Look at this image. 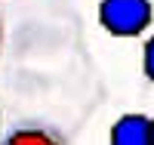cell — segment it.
<instances>
[{
    "instance_id": "obj_1",
    "label": "cell",
    "mask_w": 154,
    "mask_h": 145,
    "mask_svg": "<svg viewBox=\"0 0 154 145\" xmlns=\"http://www.w3.org/2000/svg\"><path fill=\"white\" fill-rule=\"evenodd\" d=\"M96 19L105 34L130 40L154 25V3L151 0H99Z\"/></svg>"
},
{
    "instance_id": "obj_2",
    "label": "cell",
    "mask_w": 154,
    "mask_h": 145,
    "mask_svg": "<svg viewBox=\"0 0 154 145\" xmlns=\"http://www.w3.org/2000/svg\"><path fill=\"white\" fill-rule=\"evenodd\" d=\"M111 145H151V114L126 111L108 130Z\"/></svg>"
},
{
    "instance_id": "obj_3",
    "label": "cell",
    "mask_w": 154,
    "mask_h": 145,
    "mask_svg": "<svg viewBox=\"0 0 154 145\" xmlns=\"http://www.w3.org/2000/svg\"><path fill=\"white\" fill-rule=\"evenodd\" d=\"M6 142L9 145H62L65 133H59L49 124H19L6 136Z\"/></svg>"
},
{
    "instance_id": "obj_4",
    "label": "cell",
    "mask_w": 154,
    "mask_h": 145,
    "mask_svg": "<svg viewBox=\"0 0 154 145\" xmlns=\"http://www.w3.org/2000/svg\"><path fill=\"white\" fill-rule=\"evenodd\" d=\"M142 74L148 84H154V34L142 43Z\"/></svg>"
},
{
    "instance_id": "obj_5",
    "label": "cell",
    "mask_w": 154,
    "mask_h": 145,
    "mask_svg": "<svg viewBox=\"0 0 154 145\" xmlns=\"http://www.w3.org/2000/svg\"><path fill=\"white\" fill-rule=\"evenodd\" d=\"M0 56H3V19H0Z\"/></svg>"
},
{
    "instance_id": "obj_6",
    "label": "cell",
    "mask_w": 154,
    "mask_h": 145,
    "mask_svg": "<svg viewBox=\"0 0 154 145\" xmlns=\"http://www.w3.org/2000/svg\"><path fill=\"white\" fill-rule=\"evenodd\" d=\"M151 145H154V114H151Z\"/></svg>"
},
{
    "instance_id": "obj_7",
    "label": "cell",
    "mask_w": 154,
    "mask_h": 145,
    "mask_svg": "<svg viewBox=\"0 0 154 145\" xmlns=\"http://www.w3.org/2000/svg\"><path fill=\"white\" fill-rule=\"evenodd\" d=\"M0 133H3V114H0Z\"/></svg>"
}]
</instances>
